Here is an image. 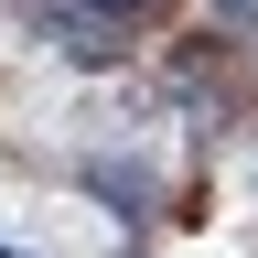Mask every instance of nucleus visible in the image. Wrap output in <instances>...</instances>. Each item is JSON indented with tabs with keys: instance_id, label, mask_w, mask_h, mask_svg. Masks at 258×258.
<instances>
[{
	"instance_id": "f257e3e1",
	"label": "nucleus",
	"mask_w": 258,
	"mask_h": 258,
	"mask_svg": "<svg viewBox=\"0 0 258 258\" xmlns=\"http://www.w3.org/2000/svg\"><path fill=\"white\" fill-rule=\"evenodd\" d=\"M86 32H118V22H140V11H161V0H64Z\"/></svg>"
}]
</instances>
